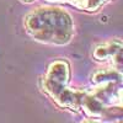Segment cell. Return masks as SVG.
<instances>
[{
  "instance_id": "5",
  "label": "cell",
  "mask_w": 123,
  "mask_h": 123,
  "mask_svg": "<svg viewBox=\"0 0 123 123\" xmlns=\"http://www.w3.org/2000/svg\"><path fill=\"white\" fill-rule=\"evenodd\" d=\"M68 1L86 11H96L101 5L107 3L108 0H68Z\"/></svg>"
},
{
  "instance_id": "2",
  "label": "cell",
  "mask_w": 123,
  "mask_h": 123,
  "mask_svg": "<svg viewBox=\"0 0 123 123\" xmlns=\"http://www.w3.org/2000/svg\"><path fill=\"white\" fill-rule=\"evenodd\" d=\"M70 78V67L67 60L59 59L53 62L49 65L46 74L43 86L48 95L52 97L57 104L71 111H80L81 100L85 92L74 91L68 87Z\"/></svg>"
},
{
  "instance_id": "1",
  "label": "cell",
  "mask_w": 123,
  "mask_h": 123,
  "mask_svg": "<svg viewBox=\"0 0 123 123\" xmlns=\"http://www.w3.org/2000/svg\"><path fill=\"white\" fill-rule=\"evenodd\" d=\"M26 32L36 41L67 44L74 35L70 15L59 7H39L25 17Z\"/></svg>"
},
{
  "instance_id": "6",
  "label": "cell",
  "mask_w": 123,
  "mask_h": 123,
  "mask_svg": "<svg viewBox=\"0 0 123 123\" xmlns=\"http://www.w3.org/2000/svg\"><path fill=\"white\" fill-rule=\"evenodd\" d=\"M22 1H26V3H30V1H32V0H22Z\"/></svg>"
},
{
  "instance_id": "3",
  "label": "cell",
  "mask_w": 123,
  "mask_h": 123,
  "mask_svg": "<svg viewBox=\"0 0 123 123\" xmlns=\"http://www.w3.org/2000/svg\"><path fill=\"white\" fill-rule=\"evenodd\" d=\"M94 57L100 62H108L112 60L121 67L122 63V42L121 41H110V42L101 44L95 48Z\"/></svg>"
},
{
  "instance_id": "4",
  "label": "cell",
  "mask_w": 123,
  "mask_h": 123,
  "mask_svg": "<svg viewBox=\"0 0 123 123\" xmlns=\"http://www.w3.org/2000/svg\"><path fill=\"white\" fill-rule=\"evenodd\" d=\"M91 81L94 84L100 83H121L122 74L119 69H100L91 76Z\"/></svg>"
}]
</instances>
